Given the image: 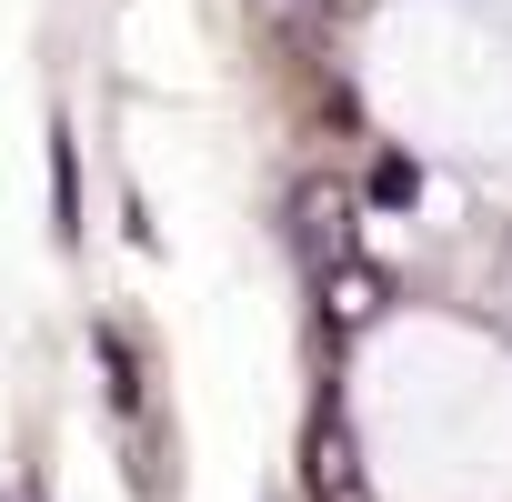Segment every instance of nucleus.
<instances>
[{
    "mask_svg": "<svg viewBox=\"0 0 512 502\" xmlns=\"http://www.w3.org/2000/svg\"><path fill=\"white\" fill-rule=\"evenodd\" d=\"M322 312H332V332H362V322L382 312V272L362 262V251H342V262H322Z\"/></svg>",
    "mask_w": 512,
    "mask_h": 502,
    "instance_id": "f03ea898",
    "label": "nucleus"
},
{
    "mask_svg": "<svg viewBox=\"0 0 512 502\" xmlns=\"http://www.w3.org/2000/svg\"><path fill=\"white\" fill-rule=\"evenodd\" d=\"M302 482H312V502H362V452H352V422H312L302 432Z\"/></svg>",
    "mask_w": 512,
    "mask_h": 502,
    "instance_id": "f257e3e1",
    "label": "nucleus"
},
{
    "mask_svg": "<svg viewBox=\"0 0 512 502\" xmlns=\"http://www.w3.org/2000/svg\"><path fill=\"white\" fill-rule=\"evenodd\" d=\"M0 502H41V482H31V472H21V482H0Z\"/></svg>",
    "mask_w": 512,
    "mask_h": 502,
    "instance_id": "7ed1b4c3",
    "label": "nucleus"
}]
</instances>
